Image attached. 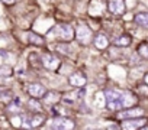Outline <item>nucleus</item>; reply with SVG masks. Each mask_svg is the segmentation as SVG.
I'll return each instance as SVG.
<instances>
[{
  "mask_svg": "<svg viewBox=\"0 0 148 130\" xmlns=\"http://www.w3.org/2000/svg\"><path fill=\"white\" fill-rule=\"evenodd\" d=\"M108 108L112 111H121L125 107H131L136 103V97L132 93L118 91V90H108L105 93Z\"/></svg>",
  "mask_w": 148,
  "mask_h": 130,
  "instance_id": "f257e3e1",
  "label": "nucleus"
},
{
  "mask_svg": "<svg viewBox=\"0 0 148 130\" xmlns=\"http://www.w3.org/2000/svg\"><path fill=\"white\" fill-rule=\"evenodd\" d=\"M55 35L60 41H64V42H70L74 39L76 33H74V29L71 25H65V23H61L58 26H55Z\"/></svg>",
  "mask_w": 148,
  "mask_h": 130,
  "instance_id": "f03ea898",
  "label": "nucleus"
},
{
  "mask_svg": "<svg viewBox=\"0 0 148 130\" xmlns=\"http://www.w3.org/2000/svg\"><path fill=\"white\" fill-rule=\"evenodd\" d=\"M145 116V110L141 107H131V108H125L121 110L118 113V118L119 120H128V118H139Z\"/></svg>",
  "mask_w": 148,
  "mask_h": 130,
  "instance_id": "7ed1b4c3",
  "label": "nucleus"
},
{
  "mask_svg": "<svg viewBox=\"0 0 148 130\" xmlns=\"http://www.w3.org/2000/svg\"><path fill=\"white\" fill-rule=\"evenodd\" d=\"M41 61H42V67H45L49 71H57L58 67H60V64H61L60 58L55 56V55H52V53H49V52H47L41 58Z\"/></svg>",
  "mask_w": 148,
  "mask_h": 130,
  "instance_id": "20e7f679",
  "label": "nucleus"
},
{
  "mask_svg": "<svg viewBox=\"0 0 148 130\" xmlns=\"http://www.w3.org/2000/svg\"><path fill=\"white\" fill-rule=\"evenodd\" d=\"M147 124V118L139 117V118H128V120H122L121 129L122 130H139L141 127H144Z\"/></svg>",
  "mask_w": 148,
  "mask_h": 130,
  "instance_id": "39448f33",
  "label": "nucleus"
},
{
  "mask_svg": "<svg viewBox=\"0 0 148 130\" xmlns=\"http://www.w3.org/2000/svg\"><path fill=\"white\" fill-rule=\"evenodd\" d=\"M52 127L55 130H74L76 124L73 120L67 118V117H55L52 120Z\"/></svg>",
  "mask_w": 148,
  "mask_h": 130,
  "instance_id": "423d86ee",
  "label": "nucleus"
},
{
  "mask_svg": "<svg viewBox=\"0 0 148 130\" xmlns=\"http://www.w3.org/2000/svg\"><path fill=\"white\" fill-rule=\"evenodd\" d=\"M76 38L79 39V42L82 45H89L92 41V30L86 25H80L77 32H76Z\"/></svg>",
  "mask_w": 148,
  "mask_h": 130,
  "instance_id": "0eeeda50",
  "label": "nucleus"
},
{
  "mask_svg": "<svg viewBox=\"0 0 148 130\" xmlns=\"http://www.w3.org/2000/svg\"><path fill=\"white\" fill-rule=\"evenodd\" d=\"M28 94H29L32 98L39 100V98H42V97L47 95V90H45V87H44L42 84L34 83V84H31V85L28 87Z\"/></svg>",
  "mask_w": 148,
  "mask_h": 130,
  "instance_id": "6e6552de",
  "label": "nucleus"
},
{
  "mask_svg": "<svg viewBox=\"0 0 148 130\" xmlns=\"http://www.w3.org/2000/svg\"><path fill=\"white\" fill-rule=\"evenodd\" d=\"M109 10L115 16H121L125 13V2L123 0H110L109 2Z\"/></svg>",
  "mask_w": 148,
  "mask_h": 130,
  "instance_id": "1a4fd4ad",
  "label": "nucleus"
},
{
  "mask_svg": "<svg viewBox=\"0 0 148 130\" xmlns=\"http://www.w3.org/2000/svg\"><path fill=\"white\" fill-rule=\"evenodd\" d=\"M68 81H70V84H71L73 87H77V88H83V87L86 85V83H87L86 77H84L82 72H74V74H71L70 78H68Z\"/></svg>",
  "mask_w": 148,
  "mask_h": 130,
  "instance_id": "9d476101",
  "label": "nucleus"
},
{
  "mask_svg": "<svg viewBox=\"0 0 148 130\" xmlns=\"http://www.w3.org/2000/svg\"><path fill=\"white\" fill-rule=\"evenodd\" d=\"M45 121V117L41 114V113H36L34 116H31L28 120H26V127L25 129H32V127H39L42 123Z\"/></svg>",
  "mask_w": 148,
  "mask_h": 130,
  "instance_id": "9b49d317",
  "label": "nucleus"
},
{
  "mask_svg": "<svg viewBox=\"0 0 148 130\" xmlns=\"http://www.w3.org/2000/svg\"><path fill=\"white\" fill-rule=\"evenodd\" d=\"M95 46L97 49H106L109 46V39L105 35H97L95 38Z\"/></svg>",
  "mask_w": 148,
  "mask_h": 130,
  "instance_id": "f8f14e48",
  "label": "nucleus"
},
{
  "mask_svg": "<svg viewBox=\"0 0 148 130\" xmlns=\"http://www.w3.org/2000/svg\"><path fill=\"white\" fill-rule=\"evenodd\" d=\"M28 41H29V43H32L35 46H42L45 43V39L39 35H35V33H28Z\"/></svg>",
  "mask_w": 148,
  "mask_h": 130,
  "instance_id": "ddd939ff",
  "label": "nucleus"
},
{
  "mask_svg": "<svg viewBox=\"0 0 148 130\" xmlns=\"http://www.w3.org/2000/svg\"><path fill=\"white\" fill-rule=\"evenodd\" d=\"M131 42H132V39H131L129 35H121V36H118V38L113 41V43H115L116 46H129Z\"/></svg>",
  "mask_w": 148,
  "mask_h": 130,
  "instance_id": "4468645a",
  "label": "nucleus"
},
{
  "mask_svg": "<svg viewBox=\"0 0 148 130\" xmlns=\"http://www.w3.org/2000/svg\"><path fill=\"white\" fill-rule=\"evenodd\" d=\"M135 23L142 26V28H148V13H138L135 15Z\"/></svg>",
  "mask_w": 148,
  "mask_h": 130,
  "instance_id": "2eb2a0df",
  "label": "nucleus"
},
{
  "mask_svg": "<svg viewBox=\"0 0 148 130\" xmlns=\"http://www.w3.org/2000/svg\"><path fill=\"white\" fill-rule=\"evenodd\" d=\"M103 9H105L103 6H100V7H99V0H93V2H92V5H90V9H89V12H90V15H93V16H97V15H100V12H102Z\"/></svg>",
  "mask_w": 148,
  "mask_h": 130,
  "instance_id": "dca6fc26",
  "label": "nucleus"
},
{
  "mask_svg": "<svg viewBox=\"0 0 148 130\" xmlns=\"http://www.w3.org/2000/svg\"><path fill=\"white\" fill-rule=\"evenodd\" d=\"M28 107H29V110L36 111V113H41V111H42V106L39 104V101H38L36 98H31V100L28 101Z\"/></svg>",
  "mask_w": 148,
  "mask_h": 130,
  "instance_id": "f3484780",
  "label": "nucleus"
},
{
  "mask_svg": "<svg viewBox=\"0 0 148 130\" xmlns=\"http://www.w3.org/2000/svg\"><path fill=\"white\" fill-rule=\"evenodd\" d=\"M6 110H8V113H10L13 116V114H19L22 111V107L18 103H10V104H8V108Z\"/></svg>",
  "mask_w": 148,
  "mask_h": 130,
  "instance_id": "a211bd4d",
  "label": "nucleus"
},
{
  "mask_svg": "<svg viewBox=\"0 0 148 130\" xmlns=\"http://www.w3.org/2000/svg\"><path fill=\"white\" fill-rule=\"evenodd\" d=\"M138 53H139L142 58L148 59V43H141V45L138 46Z\"/></svg>",
  "mask_w": 148,
  "mask_h": 130,
  "instance_id": "6ab92c4d",
  "label": "nucleus"
},
{
  "mask_svg": "<svg viewBox=\"0 0 148 130\" xmlns=\"http://www.w3.org/2000/svg\"><path fill=\"white\" fill-rule=\"evenodd\" d=\"M2 71H0V74L2 75H10L12 74V70L10 68H8V67H3V68H0Z\"/></svg>",
  "mask_w": 148,
  "mask_h": 130,
  "instance_id": "aec40b11",
  "label": "nucleus"
},
{
  "mask_svg": "<svg viewBox=\"0 0 148 130\" xmlns=\"http://www.w3.org/2000/svg\"><path fill=\"white\" fill-rule=\"evenodd\" d=\"M2 2H3L5 5H8V6H12V5L16 3V0H2Z\"/></svg>",
  "mask_w": 148,
  "mask_h": 130,
  "instance_id": "412c9836",
  "label": "nucleus"
},
{
  "mask_svg": "<svg viewBox=\"0 0 148 130\" xmlns=\"http://www.w3.org/2000/svg\"><path fill=\"white\" fill-rule=\"evenodd\" d=\"M139 130H148V126H144V127H141Z\"/></svg>",
  "mask_w": 148,
  "mask_h": 130,
  "instance_id": "4be33fe9",
  "label": "nucleus"
},
{
  "mask_svg": "<svg viewBox=\"0 0 148 130\" xmlns=\"http://www.w3.org/2000/svg\"><path fill=\"white\" fill-rule=\"evenodd\" d=\"M145 84H147V85H148V74H147V75H145Z\"/></svg>",
  "mask_w": 148,
  "mask_h": 130,
  "instance_id": "5701e85b",
  "label": "nucleus"
}]
</instances>
